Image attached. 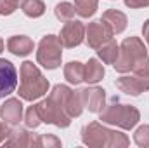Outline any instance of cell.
<instances>
[{
    "label": "cell",
    "instance_id": "6da1fadb",
    "mask_svg": "<svg viewBox=\"0 0 149 148\" xmlns=\"http://www.w3.org/2000/svg\"><path fill=\"white\" fill-rule=\"evenodd\" d=\"M81 141L83 145L90 148H125L130 145V140L127 138V134L120 131H111L99 122H90L81 129Z\"/></svg>",
    "mask_w": 149,
    "mask_h": 148
},
{
    "label": "cell",
    "instance_id": "7a4b0ae2",
    "mask_svg": "<svg viewBox=\"0 0 149 148\" xmlns=\"http://www.w3.org/2000/svg\"><path fill=\"white\" fill-rule=\"evenodd\" d=\"M19 77H21L19 91H17L19 98H23L26 101H35L49 92V87H50L49 80L42 75L37 65H33L31 61H24L21 65Z\"/></svg>",
    "mask_w": 149,
    "mask_h": 148
},
{
    "label": "cell",
    "instance_id": "3957f363",
    "mask_svg": "<svg viewBox=\"0 0 149 148\" xmlns=\"http://www.w3.org/2000/svg\"><path fill=\"white\" fill-rule=\"evenodd\" d=\"M101 120L102 124H109L116 125L120 129L130 131L134 129L139 120H141V111L132 105H120V103H113L109 106H104L101 111Z\"/></svg>",
    "mask_w": 149,
    "mask_h": 148
},
{
    "label": "cell",
    "instance_id": "277c9868",
    "mask_svg": "<svg viewBox=\"0 0 149 148\" xmlns=\"http://www.w3.org/2000/svg\"><path fill=\"white\" fill-rule=\"evenodd\" d=\"M144 56H148V49H146L144 42L139 37H128L121 42L118 59L114 61L113 66L120 73H128V72H132L134 65Z\"/></svg>",
    "mask_w": 149,
    "mask_h": 148
},
{
    "label": "cell",
    "instance_id": "5b68a950",
    "mask_svg": "<svg viewBox=\"0 0 149 148\" xmlns=\"http://www.w3.org/2000/svg\"><path fill=\"white\" fill-rule=\"evenodd\" d=\"M63 44L56 35H45L37 47V61L47 70H56L61 66Z\"/></svg>",
    "mask_w": 149,
    "mask_h": 148
},
{
    "label": "cell",
    "instance_id": "8992f818",
    "mask_svg": "<svg viewBox=\"0 0 149 148\" xmlns=\"http://www.w3.org/2000/svg\"><path fill=\"white\" fill-rule=\"evenodd\" d=\"M37 108L42 122H45V124H52L56 127H68L71 124V117L66 113V110L57 101L50 99L49 96H47V99L37 103Z\"/></svg>",
    "mask_w": 149,
    "mask_h": 148
},
{
    "label": "cell",
    "instance_id": "52a82bcc",
    "mask_svg": "<svg viewBox=\"0 0 149 148\" xmlns=\"http://www.w3.org/2000/svg\"><path fill=\"white\" fill-rule=\"evenodd\" d=\"M83 38H85V26L81 21H76V19L66 21L59 33V42L66 49H73L76 45H80Z\"/></svg>",
    "mask_w": 149,
    "mask_h": 148
},
{
    "label": "cell",
    "instance_id": "ba28073f",
    "mask_svg": "<svg viewBox=\"0 0 149 148\" xmlns=\"http://www.w3.org/2000/svg\"><path fill=\"white\" fill-rule=\"evenodd\" d=\"M116 87L128 96H141L149 91V75H127L116 78Z\"/></svg>",
    "mask_w": 149,
    "mask_h": 148
},
{
    "label": "cell",
    "instance_id": "9c48e42d",
    "mask_svg": "<svg viewBox=\"0 0 149 148\" xmlns=\"http://www.w3.org/2000/svg\"><path fill=\"white\" fill-rule=\"evenodd\" d=\"M109 38H113L111 30L106 26V23L102 19H97V21H92L88 23V26L85 28V40L88 44L90 49H99L102 44H106Z\"/></svg>",
    "mask_w": 149,
    "mask_h": 148
},
{
    "label": "cell",
    "instance_id": "30bf717a",
    "mask_svg": "<svg viewBox=\"0 0 149 148\" xmlns=\"http://www.w3.org/2000/svg\"><path fill=\"white\" fill-rule=\"evenodd\" d=\"M17 87V72L9 59L0 58V98L12 94Z\"/></svg>",
    "mask_w": 149,
    "mask_h": 148
},
{
    "label": "cell",
    "instance_id": "8fae6325",
    "mask_svg": "<svg viewBox=\"0 0 149 148\" xmlns=\"http://www.w3.org/2000/svg\"><path fill=\"white\" fill-rule=\"evenodd\" d=\"M81 96H83V105L85 108L92 113H101L102 108L106 106V91L102 87H87L81 89Z\"/></svg>",
    "mask_w": 149,
    "mask_h": 148
},
{
    "label": "cell",
    "instance_id": "7c38bea8",
    "mask_svg": "<svg viewBox=\"0 0 149 148\" xmlns=\"http://www.w3.org/2000/svg\"><path fill=\"white\" fill-rule=\"evenodd\" d=\"M35 49L33 40L26 35H14L7 40V51L17 58H24L28 54H31Z\"/></svg>",
    "mask_w": 149,
    "mask_h": 148
},
{
    "label": "cell",
    "instance_id": "4fadbf2b",
    "mask_svg": "<svg viewBox=\"0 0 149 148\" xmlns=\"http://www.w3.org/2000/svg\"><path fill=\"white\" fill-rule=\"evenodd\" d=\"M0 117L7 124H17L23 118V103L17 98H9L0 106Z\"/></svg>",
    "mask_w": 149,
    "mask_h": 148
},
{
    "label": "cell",
    "instance_id": "5bb4252c",
    "mask_svg": "<svg viewBox=\"0 0 149 148\" xmlns=\"http://www.w3.org/2000/svg\"><path fill=\"white\" fill-rule=\"evenodd\" d=\"M104 23H106V26L111 30L113 35H118V33H121V32H125V28H127V16L121 12V11H116V9H109V11H106L104 14H102V18H101Z\"/></svg>",
    "mask_w": 149,
    "mask_h": 148
},
{
    "label": "cell",
    "instance_id": "9a60e30c",
    "mask_svg": "<svg viewBox=\"0 0 149 148\" xmlns=\"http://www.w3.org/2000/svg\"><path fill=\"white\" fill-rule=\"evenodd\" d=\"M104 73H106V70H104V65L99 61V59H95V58H90L88 59V63L85 65V72H83V82H87V84H97V82H101L102 78H104Z\"/></svg>",
    "mask_w": 149,
    "mask_h": 148
},
{
    "label": "cell",
    "instance_id": "2e32d148",
    "mask_svg": "<svg viewBox=\"0 0 149 148\" xmlns=\"http://www.w3.org/2000/svg\"><path fill=\"white\" fill-rule=\"evenodd\" d=\"M30 141H31V132H28L26 129L16 127V129H10V132H9V136L5 140V147L24 148V147H30Z\"/></svg>",
    "mask_w": 149,
    "mask_h": 148
},
{
    "label": "cell",
    "instance_id": "e0dca14e",
    "mask_svg": "<svg viewBox=\"0 0 149 148\" xmlns=\"http://www.w3.org/2000/svg\"><path fill=\"white\" fill-rule=\"evenodd\" d=\"M118 54H120V45L109 38L106 44H102L99 49H97V56L101 58V61L102 63H106V65H114V61L118 59Z\"/></svg>",
    "mask_w": 149,
    "mask_h": 148
},
{
    "label": "cell",
    "instance_id": "ac0fdd59",
    "mask_svg": "<svg viewBox=\"0 0 149 148\" xmlns=\"http://www.w3.org/2000/svg\"><path fill=\"white\" fill-rule=\"evenodd\" d=\"M83 108H85V105H83L81 91H71V94L68 96V101H66V113L71 118H74V117L81 115Z\"/></svg>",
    "mask_w": 149,
    "mask_h": 148
},
{
    "label": "cell",
    "instance_id": "d6986e66",
    "mask_svg": "<svg viewBox=\"0 0 149 148\" xmlns=\"http://www.w3.org/2000/svg\"><path fill=\"white\" fill-rule=\"evenodd\" d=\"M83 72H85V65H81L80 61H70L64 66V78L70 84L78 85L80 82H83Z\"/></svg>",
    "mask_w": 149,
    "mask_h": 148
},
{
    "label": "cell",
    "instance_id": "ffe728a7",
    "mask_svg": "<svg viewBox=\"0 0 149 148\" xmlns=\"http://www.w3.org/2000/svg\"><path fill=\"white\" fill-rule=\"evenodd\" d=\"M21 11L28 18H40L45 14V4L42 0H23L21 2Z\"/></svg>",
    "mask_w": 149,
    "mask_h": 148
},
{
    "label": "cell",
    "instance_id": "44dd1931",
    "mask_svg": "<svg viewBox=\"0 0 149 148\" xmlns=\"http://www.w3.org/2000/svg\"><path fill=\"white\" fill-rule=\"evenodd\" d=\"M74 11L81 18H92L97 11L99 0H74Z\"/></svg>",
    "mask_w": 149,
    "mask_h": 148
},
{
    "label": "cell",
    "instance_id": "7402d4cb",
    "mask_svg": "<svg viewBox=\"0 0 149 148\" xmlns=\"http://www.w3.org/2000/svg\"><path fill=\"white\" fill-rule=\"evenodd\" d=\"M74 12H76V11H74V5H73V4H70V2H61V4H57V5H56V9H54L56 18H57L59 21H63V23H66V21L73 19Z\"/></svg>",
    "mask_w": 149,
    "mask_h": 148
},
{
    "label": "cell",
    "instance_id": "603a6c76",
    "mask_svg": "<svg viewBox=\"0 0 149 148\" xmlns=\"http://www.w3.org/2000/svg\"><path fill=\"white\" fill-rule=\"evenodd\" d=\"M35 147L37 148H59L61 147V140L56 138L54 134H37Z\"/></svg>",
    "mask_w": 149,
    "mask_h": 148
},
{
    "label": "cell",
    "instance_id": "cb8c5ba5",
    "mask_svg": "<svg viewBox=\"0 0 149 148\" xmlns=\"http://www.w3.org/2000/svg\"><path fill=\"white\" fill-rule=\"evenodd\" d=\"M134 141H135L137 147L149 148V125L148 124L137 127V131L134 132Z\"/></svg>",
    "mask_w": 149,
    "mask_h": 148
},
{
    "label": "cell",
    "instance_id": "d4e9b609",
    "mask_svg": "<svg viewBox=\"0 0 149 148\" xmlns=\"http://www.w3.org/2000/svg\"><path fill=\"white\" fill-rule=\"evenodd\" d=\"M24 124H26V127H30V129H37L38 125L42 124V118H40V113H38L37 105H33V106H30V108L26 110Z\"/></svg>",
    "mask_w": 149,
    "mask_h": 148
},
{
    "label": "cell",
    "instance_id": "484cf974",
    "mask_svg": "<svg viewBox=\"0 0 149 148\" xmlns=\"http://www.w3.org/2000/svg\"><path fill=\"white\" fill-rule=\"evenodd\" d=\"M21 0H0V16H10L17 11Z\"/></svg>",
    "mask_w": 149,
    "mask_h": 148
},
{
    "label": "cell",
    "instance_id": "4316f807",
    "mask_svg": "<svg viewBox=\"0 0 149 148\" xmlns=\"http://www.w3.org/2000/svg\"><path fill=\"white\" fill-rule=\"evenodd\" d=\"M132 73H135V75H149V56L141 58V59L134 65Z\"/></svg>",
    "mask_w": 149,
    "mask_h": 148
},
{
    "label": "cell",
    "instance_id": "83f0119b",
    "mask_svg": "<svg viewBox=\"0 0 149 148\" xmlns=\"http://www.w3.org/2000/svg\"><path fill=\"white\" fill-rule=\"evenodd\" d=\"M125 5L130 9H142L149 7V0H125Z\"/></svg>",
    "mask_w": 149,
    "mask_h": 148
},
{
    "label": "cell",
    "instance_id": "f1b7e54d",
    "mask_svg": "<svg viewBox=\"0 0 149 148\" xmlns=\"http://www.w3.org/2000/svg\"><path fill=\"white\" fill-rule=\"evenodd\" d=\"M9 132H10V129L7 127V122H0V143H3L7 140Z\"/></svg>",
    "mask_w": 149,
    "mask_h": 148
},
{
    "label": "cell",
    "instance_id": "f546056e",
    "mask_svg": "<svg viewBox=\"0 0 149 148\" xmlns=\"http://www.w3.org/2000/svg\"><path fill=\"white\" fill-rule=\"evenodd\" d=\"M142 35H144V38H146V42H148V45H149V19L142 26Z\"/></svg>",
    "mask_w": 149,
    "mask_h": 148
},
{
    "label": "cell",
    "instance_id": "4dcf8cb0",
    "mask_svg": "<svg viewBox=\"0 0 149 148\" xmlns=\"http://www.w3.org/2000/svg\"><path fill=\"white\" fill-rule=\"evenodd\" d=\"M3 49H5V44H3V40L0 38V52H3Z\"/></svg>",
    "mask_w": 149,
    "mask_h": 148
},
{
    "label": "cell",
    "instance_id": "1f68e13d",
    "mask_svg": "<svg viewBox=\"0 0 149 148\" xmlns=\"http://www.w3.org/2000/svg\"><path fill=\"white\" fill-rule=\"evenodd\" d=\"M21 2H23V0H21Z\"/></svg>",
    "mask_w": 149,
    "mask_h": 148
}]
</instances>
